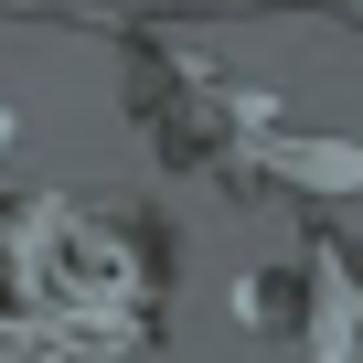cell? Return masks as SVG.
Returning a JSON list of instances; mask_svg holds the SVG:
<instances>
[{
	"instance_id": "1",
	"label": "cell",
	"mask_w": 363,
	"mask_h": 363,
	"mask_svg": "<svg viewBox=\"0 0 363 363\" xmlns=\"http://www.w3.org/2000/svg\"><path fill=\"white\" fill-rule=\"evenodd\" d=\"M289 171H320V193H352V182H363V150L352 139H289Z\"/></svg>"
}]
</instances>
